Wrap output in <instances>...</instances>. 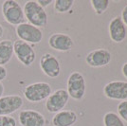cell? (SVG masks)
<instances>
[{"label":"cell","mask_w":127,"mask_h":126,"mask_svg":"<svg viewBox=\"0 0 127 126\" xmlns=\"http://www.w3.org/2000/svg\"><path fill=\"white\" fill-rule=\"evenodd\" d=\"M0 126H17V121L11 116H0Z\"/></svg>","instance_id":"cell-21"},{"label":"cell","mask_w":127,"mask_h":126,"mask_svg":"<svg viewBox=\"0 0 127 126\" xmlns=\"http://www.w3.org/2000/svg\"><path fill=\"white\" fill-rule=\"evenodd\" d=\"M3 34H4V29H3V27L0 25V38L3 36Z\"/></svg>","instance_id":"cell-27"},{"label":"cell","mask_w":127,"mask_h":126,"mask_svg":"<svg viewBox=\"0 0 127 126\" xmlns=\"http://www.w3.org/2000/svg\"><path fill=\"white\" fill-rule=\"evenodd\" d=\"M24 15L28 23L37 28H44L48 25V13L37 1H28L24 6Z\"/></svg>","instance_id":"cell-1"},{"label":"cell","mask_w":127,"mask_h":126,"mask_svg":"<svg viewBox=\"0 0 127 126\" xmlns=\"http://www.w3.org/2000/svg\"><path fill=\"white\" fill-rule=\"evenodd\" d=\"M103 94L110 100H127V82L112 81L104 85Z\"/></svg>","instance_id":"cell-8"},{"label":"cell","mask_w":127,"mask_h":126,"mask_svg":"<svg viewBox=\"0 0 127 126\" xmlns=\"http://www.w3.org/2000/svg\"><path fill=\"white\" fill-rule=\"evenodd\" d=\"M2 15L8 24L11 26H18L25 23V15L21 5L14 0H6L1 5Z\"/></svg>","instance_id":"cell-2"},{"label":"cell","mask_w":127,"mask_h":126,"mask_svg":"<svg viewBox=\"0 0 127 126\" xmlns=\"http://www.w3.org/2000/svg\"><path fill=\"white\" fill-rule=\"evenodd\" d=\"M13 42L6 39L0 41V65H5L13 56Z\"/></svg>","instance_id":"cell-16"},{"label":"cell","mask_w":127,"mask_h":126,"mask_svg":"<svg viewBox=\"0 0 127 126\" xmlns=\"http://www.w3.org/2000/svg\"><path fill=\"white\" fill-rule=\"evenodd\" d=\"M13 53L25 66H31L36 59V53L32 45L19 39L13 42Z\"/></svg>","instance_id":"cell-6"},{"label":"cell","mask_w":127,"mask_h":126,"mask_svg":"<svg viewBox=\"0 0 127 126\" xmlns=\"http://www.w3.org/2000/svg\"><path fill=\"white\" fill-rule=\"evenodd\" d=\"M37 3L41 6L42 8L45 9L46 7H48V6H49L51 3H53V1L52 0H38Z\"/></svg>","instance_id":"cell-24"},{"label":"cell","mask_w":127,"mask_h":126,"mask_svg":"<svg viewBox=\"0 0 127 126\" xmlns=\"http://www.w3.org/2000/svg\"><path fill=\"white\" fill-rule=\"evenodd\" d=\"M90 3H91V6H92L96 14L101 15L108 9L110 2H109V0H91Z\"/></svg>","instance_id":"cell-19"},{"label":"cell","mask_w":127,"mask_h":126,"mask_svg":"<svg viewBox=\"0 0 127 126\" xmlns=\"http://www.w3.org/2000/svg\"><path fill=\"white\" fill-rule=\"evenodd\" d=\"M111 53L104 48H97L87 53L86 63L91 67H103L111 62Z\"/></svg>","instance_id":"cell-11"},{"label":"cell","mask_w":127,"mask_h":126,"mask_svg":"<svg viewBox=\"0 0 127 126\" xmlns=\"http://www.w3.org/2000/svg\"><path fill=\"white\" fill-rule=\"evenodd\" d=\"M53 3H54V10L58 13L67 12L74 5L73 0H56Z\"/></svg>","instance_id":"cell-18"},{"label":"cell","mask_w":127,"mask_h":126,"mask_svg":"<svg viewBox=\"0 0 127 126\" xmlns=\"http://www.w3.org/2000/svg\"><path fill=\"white\" fill-rule=\"evenodd\" d=\"M103 125L104 126H125L124 122L115 112H107L103 116Z\"/></svg>","instance_id":"cell-17"},{"label":"cell","mask_w":127,"mask_h":126,"mask_svg":"<svg viewBox=\"0 0 127 126\" xmlns=\"http://www.w3.org/2000/svg\"><path fill=\"white\" fill-rule=\"evenodd\" d=\"M24 104L23 98L19 95H8L0 98V116H11Z\"/></svg>","instance_id":"cell-10"},{"label":"cell","mask_w":127,"mask_h":126,"mask_svg":"<svg viewBox=\"0 0 127 126\" xmlns=\"http://www.w3.org/2000/svg\"><path fill=\"white\" fill-rule=\"evenodd\" d=\"M110 39L114 43H122L126 38V28L120 16L114 17L108 25Z\"/></svg>","instance_id":"cell-14"},{"label":"cell","mask_w":127,"mask_h":126,"mask_svg":"<svg viewBox=\"0 0 127 126\" xmlns=\"http://www.w3.org/2000/svg\"><path fill=\"white\" fill-rule=\"evenodd\" d=\"M40 68L49 78H57L61 73V64L51 53H45L40 58Z\"/></svg>","instance_id":"cell-9"},{"label":"cell","mask_w":127,"mask_h":126,"mask_svg":"<svg viewBox=\"0 0 127 126\" xmlns=\"http://www.w3.org/2000/svg\"><path fill=\"white\" fill-rule=\"evenodd\" d=\"M19 123L21 126H45L46 118L40 112L32 109L20 111L18 115Z\"/></svg>","instance_id":"cell-12"},{"label":"cell","mask_w":127,"mask_h":126,"mask_svg":"<svg viewBox=\"0 0 127 126\" xmlns=\"http://www.w3.org/2000/svg\"><path fill=\"white\" fill-rule=\"evenodd\" d=\"M3 93H4V84H2V82H0V98L3 97Z\"/></svg>","instance_id":"cell-26"},{"label":"cell","mask_w":127,"mask_h":126,"mask_svg":"<svg viewBox=\"0 0 127 126\" xmlns=\"http://www.w3.org/2000/svg\"><path fill=\"white\" fill-rule=\"evenodd\" d=\"M72 38L64 33H53L48 38V46L54 50L66 52L73 47Z\"/></svg>","instance_id":"cell-13"},{"label":"cell","mask_w":127,"mask_h":126,"mask_svg":"<svg viewBox=\"0 0 127 126\" xmlns=\"http://www.w3.org/2000/svg\"><path fill=\"white\" fill-rule=\"evenodd\" d=\"M117 111L119 117L127 122V100L121 101L117 106Z\"/></svg>","instance_id":"cell-20"},{"label":"cell","mask_w":127,"mask_h":126,"mask_svg":"<svg viewBox=\"0 0 127 126\" xmlns=\"http://www.w3.org/2000/svg\"><path fill=\"white\" fill-rule=\"evenodd\" d=\"M78 121V116L72 110H62L52 118L53 126H72Z\"/></svg>","instance_id":"cell-15"},{"label":"cell","mask_w":127,"mask_h":126,"mask_svg":"<svg viewBox=\"0 0 127 126\" xmlns=\"http://www.w3.org/2000/svg\"><path fill=\"white\" fill-rule=\"evenodd\" d=\"M7 75H8V70L5 66L3 65H0V82L4 81L7 78Z\"/></svg>","instance_id":"cell-22"},{"label":"cell","mask_w":127,"mask_h":126,"mask_svg":"<svg viewBox=\"0 0 127 126\" xmlns=\"http://www.w3.org/2000/svg\"><path fill=\"white\" fill-rule=\"evenodd\" d=\"M121 18H122V22H123V24H124V26L127 27V5L124 6V8L122 9Z\"/></svg>","instance_id":"cell-23"},{"label":"cell","mask_w":127,"mask_h":126,"mask_svg":"<svg viewBox=\"0 0 127 126\" xmlns=\"http://www.w3.org/2000/svg\"><path fill=\"white\" fill-rule=\"evenodd\" d=\"M15 32L19 40H22L31 45L39 44L43 39L42 31L28 22L18 25L15 28Z\"/></svg>","instance_id":"cell-5"},{"label":"cell","mask_w":127,"mask_h":126,"mask_svg":"<svg viewBox=\"0 0 127 126\" xmlns=\"http://www.w3.org/2000/svg\"><path fill=\"white\" fill-rule=\"evenodd\" d=\"M86 84L84 75L78 71H74L68 76L67 79V93L69 98L71 97L73 100H82L85 94Z\"/></svg>","instance_id":"cell-4"},{"label":"cell","mask_w":127,"mask_h":126,"mask_svg":"<svg viewBox=\"0 0 127 126\" xmlns=\"http://www.w3.org/2000/svg\"><path fill=\"white\" fill-rule=\"evenodd\" d=\"M122 75L124 76V78L127 79V63H123V65H122Z\"/></svg>","instance_id":"cell-25"},{"label":"cell","mask_w":127,"mask_h":126,"mask_svg":"<svg viewBox=\"0 0 127 126\" xmlns=\"http://www.w3.org/2000/svg\"><path fill=\"white\" fill-rule=\"evenodd\" d=\"M69 100V95L65 89H57L49 95L46 101V109L49 113H58L64 108Z\"/></svg>","instance_id":"cell-7"},{"label":"cell","mask_w":127,"mask_h":126,"mask_svg":"<svg viewBox=\"0 0 127 126\" xmlns=\"http://www.w3.org/2000/svg\"><path fill=\"white\" fill-rule=\"evenodd\" d=\"M24 97L30 102H40L47 100L52 93L50 84L45 82H37L28 84L24 88Z\"/></svg>","instance_id":"cell-3"}]
</instances>
